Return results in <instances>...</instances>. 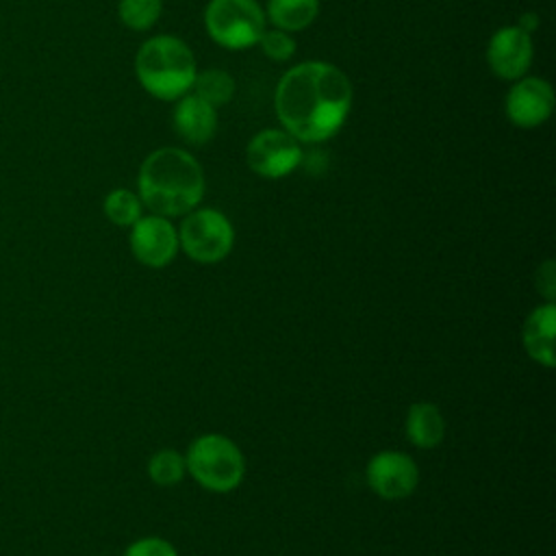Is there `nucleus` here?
Returning <instances> with one entry per match:
<instances>
[{
  "label": "nucleus",
  "instance_id": "1",
  "mask_svg": "<svg viewBox=\"0 0 556 556\" xmlns=\"http://www.w3.org/2000/svg\"><path fill=\"white\" fill-rule=\"evenodd\" d=\"M352 106V83L332 63L304 61L282 74L274 93L276 115L298 141L334 137Z\"/></svg>",
  "mask_w": 556,
  "mask_h": 556
},
{
  "label": "nucleus",
  "instance_id": "2",
  "mask_svg": "<svg viewBox=\"0 0 556 556\" xmlns=\"http://www.w3.org/2000/svg\"><path fill=\"white\" fill-rule=\"evenodd\" d=\"M139 200L154 215L182 217L204 198L202 165L180 148H159L150 152L137 176Z\"/></svg>",
  "mask_w": 556,
  "mask_h": 556
},
{
  "label": "nucleus",
  "instance_id": "3",
  "mask_svg": "<svg viewBox=\"0 0 556 556\" xmlns=\"http://www.w3.org/2000/svg\"><path fill=\"white\" fill-rule=\"evenodd\" d=\"M141 87L159 100H178L189 93L198 74L191 48L172 35H156L141 43L135 56Z\"/></svg>",
  "mask_w": 556,
  "mask_h": 556
},
{
  "label": "nucleus",
  "instance_id": "4",
  "mask_svg": "<svg viewBox=\"0 0 556 556\" xmlns=\"http://www.w3.org/2000/svg\"><path fill=\"white\" fill-rule=\"evenodd\" d=\"M187 473L211 493L235 491L245 478V456L226 434L206 432L195 437L185 452Z\"/></svg>",
  "mask_w": 556,
  "mask_h": 556
},
{
  "label": "nucleus",
  "instance_id": "5",
  "mask_svg": "<svg viewBox=\"0 0 556 556\" xmlns=\"http://www.w3.org/2000/svg\"><path fill=\"white\" fill-rule=\"evenodd\" d=\"M178 245L195 263L213 265L224 261L235 245L232 222L217 208H193L182 215Z\"/></svg>",
  "mask_w": 556,
  "mask_h": 556
},
{
  "label": "nucleus",
  "instance_id": "6",
  "mask_svg": "<svg viewBox=\"0 0 556 556\" xmlns=\"http://www.w3.org/2000/svg\"><path fill=\"white\" fill-rule=\"evenodd\" d=\"M208 37L230 50L258 43L265 30V13L256 0H211L204 9Z\"/></svg>",
  "mask_w": 556,
  "mask_h": 556
},
{
  "label": "nucleus",
  "instance_id": "7",
  "mask_svg": "<svg viewBox=\"0 0 556 556\" xmlns=\"http://www.w3.org/2000/svg\"><path fill=\"white\" fill-rule=\"evenodd\" d=\"M365 482L380 500H406L419 484V467L406 452L380 450L365 465Z\"/></svg>",
  "mask_w": 556,
  "mask_h": 556
},
{
  "label": "nucleus",
  "instance_id": "8",
  "mask_svg": "<svg viewBox=\"0 0 556 556\" xmlns=\"http://www.w3.org/2000/svg\"><path fill=\"white\" fill-rule=\"evenodd\" d=\"M245 161L250 169L263 178H282L300 165L302 148L285 128H265L250 139Z\"/></svg>",
  "mask_w": 556,
  "mask_h": 556
},
{
  "label": "nucleus",
  "instance_id": "9",
  "mask_svg": "<svg viewBox=\"0 0 556 556\" xmlns=\"http://www.w3.org/2000/svg\"><path fill=\"white\" fill-rule=\"evenodd\" d=\"M128 245L132 256L152 269L167 267L180 245H178V228L172 224L169 217L163 215H141L132 226H130V237Z\"/></svg>",
  "mask_w": 556,
  "mask_h": 556
},
{
  "label": "nucleus",
  "instance_id": "10",
  "mask_svg": "<svg viewBox=\"0 0 556 556\" xmlns=\"http://www.w3.org/2000/svg\"><path fill=\"white\" fill-rule=\"evenodd\" d=\"M554 111V89L545 78L521 76L506 93V115L519 128H536Z\"/></svg>",
  "mask_w": 556,
  "mask_h": 556
},
{
  "label": "nucleus",
  "instance_id": "11",
  "mask_svg": "<svg viewBox=\"0 0 556 556\" xmlns=\"http://www.w3.org/2000/svg\"><path fill=\"white\" fill-rule=\"evenodd\" d=\"M532 37L530 33L515 26L497 28L486 46V61L495 76L504 80L521 78L532 63Z\"/></svg>",
  "mask_w": 556,
  "mask_h": 556
},
{
  "label": "nucleus",
  "instance_id": "12",
  "mask_svg": "<svg viewBox=\"0 0 556 556\" xmlns=\"http://www.w3.org/2000/svg\"><path fill=\"white\" fill-rule=\"evenodd\" d=\"M554 330H556L554 302H543V304L534 306L521 324V345H523L526 354L543 367L556 365Z\"/></svg>",
  "mask_w": 556,
  "mask_h": 556
},
{
  "label": "nucleus",
  "instance_id": "13",
  "mask_svg": "<svg viewBox=\"0 0 556 556\" xmlns=\"http://www.w3.org/2000/svg\"><path fill=\"white\" fill-rule=\"evenodd\" d=\"M174 128L187 143L204 146L215 137L217 109L195 93H185L174 106Z\"/></svg>",
  "mask_w": 556,
  "mask_h": 556
},
{
  "label": "nucleus",
  "instance_id": "14",
  "mask_svg": "<svg viewBox=\"0 0 556 556\" xmlns=\"http://www.w3.org/2000/svg\"><path fill=\"white\" fill-rule=\"evenodd\" d=\"M404 432L417 450H434L445 439V417L434 402H413L406 410Z\"/></svg>",
  "mask_w": 556,
  "mask_h": 556
},
{
  "label": "nucleus",
  "instance_id": "15",
  "mask_svg": "<svg viewBox=\"0 0 556 556\" xmlns=\"http://www.w3.org/2000/svg\"><path fill=\"white\" fill-rule=\"evenodd\" d=\"M319 0H267L269 22L287 33L304 30L315 22Z\"/></svg>",
  "mask_w": 556,
  "mask_h": 556
},
{
  "label": "nucleus",
  "instance_id": "16",
  "mask_svg": "<svg viewBox=\"0 0 556 556\" xmlns=\"http://www.w3.org/2000/svg\"><path fill=\"white\" fill-rule=\"evenodd\" d=\"M191 89L198 98H202L204 102H208L211 106L217 109V106H224L230 102V98L235 93V80L228 72L213 67V70L198 72Z\"/></svg>",
  "mask_w": 556,
  "mask_h": 556
},
{
  "label": "nucleus",
  "instance_id": "17",
  "mask_svg": "<svg viewBox=\"0 0 556 556\" xmlns=\"http://www.w3.org/2000/svg\"><path fill=\"white\" fill-rule=\"evenodd\" d=\"M187 476L185 454L172 447H163L154 452L148 460V478L159 486H174L182 482Z\"/></svg>",
  "mask_w": 556,
  "mask_h": 556
},
{
  "label": "nucleus",
  "instance_id": "18",
  "mask_svg": "<svg viewBox=\"0 0 556 556\" xmlns=\"http://www.w3.org/2000/svg\"><path fill=\"white\" fill-rule=\"evenodd\" d=\"M104 215L115 226H132L143 215L139 195L130 189H113L104 198Z\"/></svg>",
  "mask_w": 556,
  "mask_h": 556
},
{
  "label": "nucleus",
  "instance_id": "19",
  "mask_svg": "<svg viewBox=\"0 0 556 556\" xmlns=\"http://www.w3.org/2000/svg\"><path fill=\"white\" fill-rule=\"evenodd\" d=\"M163 9V0H119L117 13L124 26L130 30H148L156 24Z\"/></svg>",
  "mask_w": 556,
  "mask_h": 556
},
{
  "label": "nucleus",
  "instance_id": "20",
  "mask_svg": "<svg viewBox=\"0 0 556 556\" xmlns=\"http://www.w3.org/2000/svg\"><path fill=\"white\" fill-rule=\"evenodd\" d=\"M261 50L265 56H269L271 61H287L295 54V39L280 28H271V30H263L261 39Z\"/></svg>",
  "mask_w": 556,
  "mask_h": 556
},
{
  "label": "nucleus",
  "instance_id": "21",
  "mask_svg": "<svg viewBox=\"0 0 556 556\" xmlns=\"http://www.w3.org/2000/svg\"><path fill=\"white\" fill-rule=\"evenodd\" d=\"M122 556H178V552L163 536H141L128 543Z\"/></svg>",
  "mask_w": 556,
  "mask_h": 556
},
{
  "label": "nucleus",
  "instance_id": "22",
  "mask_svg": "<svg viewBox=\"0 0 556 556\" xmlns=\"http://www.w3.org/2000/svg\"><path fill=\"white\" fill-rule=\"evenodd\" d=\"M534 285H536V293H539L545 302H554V298H556V263H554L552 258L543 261V263L536 267Z\"/></svg>",
  "mask_w": 556,
  "mask_h": 556
},
{
  "label": "nucleus",
  "instance_id": "23",
  "mask_svg": "<svg viewBox=\"0 0 556 556\" xmlns=\"http://www.w3.org/2000/svg\"><path fill=\"white\" fill-rule=\"evenodd\" d=\"M521 30H526V33H532L536 26H539V20H536V15H532V13H526V15H521L519 17V24H517Z\"/></svg>",
  "mask_w": 556,
  "mask_h": 556
}]
</instances>
